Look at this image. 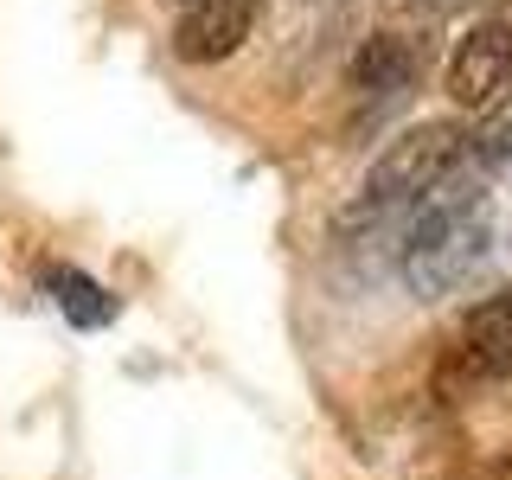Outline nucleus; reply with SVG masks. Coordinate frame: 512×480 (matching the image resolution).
<instances>
[{"instance_id":"nucleus-1","label":"nucleus","mask_w":512,"mask_h":480,"mask_svg":"<svg viewBox=\"0 0 512 480\" xmlns=\"http://www.w3.org/2000/svg\"><path fill=\"white\" fill-rule=\"evenodd\" d=\"M493 256V205L487 180L461 173L436 186L404 224V250H397V276L416 301H442Z\"/></svg>"},{"instance_id":"nucleus-2","label":"nucleus","mask_w":512,"mask_h":480,"mask_svg":"<svg viewBox=\"0 0 512 480\" xmlns=\"http://www.w3.org/2000/svg\"><path fill=\"white\" fill-rule=\"evenodd\" d=\"M468 135H474V122H442V116L404 128V135L372 160V173H365L359 199L346 205L340 224H346V231H359V224L410 218L436 186H448V180L468 173Z\"/></svg>"},{"instance_id":"nucleus-3","label":"nucleus","mask_w":512,"mask_h":480,"mask_svg":"<svg viewBox=\"0 0 512 480\" xmlns=\"http://www.w3.org/2000/svg\"><path fill=\"white\" fill-rule=\"evenodd\" d=\"M506 378H512V288L474 301V308L455 320V333H448L442 352H436L429 384H436L442 404H461V397L487 391V384H506Z\"/></svg>"},{"instance_id":"nucleus-4","label":"nucleus","mask_w":512,"mask_h":480,"mask_svg":"<svg viewBox=\"0 0 512 480\" xmlns=\"http://www.w3.org/2000/svg\"><path fill=\"white\" fill-rule=\"evenodd\" d=\"M448 96L455 109H500L512 103V13L474 20L448 52Z\"/></svg>"},{"instance_id":"nucleus-5","label":"nucleus","mask_w":512,"mask_h":480,"mask_svg":"<svg viewBox=\"0 0 512 480\" xmlns=\"http://www.w3.org/2000/svg\"><path fill=\"white\" fill-rule=\"evenodd\" d=\"M263 0H186L180 26H173V52L186 64H218L250 39Z\"/></svg>"},{"instance_id":"nucleus-6","label":"nucleus","mask_w":512,"mask_h":480,"mask_svg":"<svg viewBox=\"0 0 512 480\" xmlns=\"http://www.w3.org/2000/svg\"><path fill=\"white\" fill-rule=\"evenodd\" d=\"M416 77V45L404 32H372L352 58V90L365 103H384V96H404V84Z\"/></svg>"},{"instance_id":"nucleus-7","label":"nucleus","mask_w":512,"mask_h":480,"mask_svg":"<svg viewBox=\"0 0 512 480\" xmlns=\"http://www.w3.org/2000/svg\"><path fill=\"white\" fill-rule=\"evenodd\" d=\"M45 288H52V301L64 308V320H71V327H109V320L122 314V301L109 295L96 276H84V269L52 263V269H45Z\"/></svg>"},{"instance_id":"nucleus-8","label":"nucleus","mask_w":512,"mask_h":480,"mask_svg":"<svg viewBox=\"0 0 512 480\" xmlns=\"http://www.w3.org/2000/svg\"><path fill=\"white\" fill-rule=\"evenodd\" d=\"M468 480H512V455H500V461H487V468H474Z\"/></svg>"}]
</instances>
